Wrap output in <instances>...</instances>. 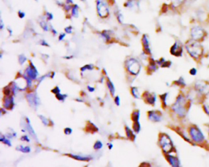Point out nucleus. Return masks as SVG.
<instances>
[{"label":"nucleus","instance_id":"obj_1","mask_svg":"<svg viewBox=\"0 0 209 167\" xmlns=\"http://www.w3.org/2000/svg\"><path fill=\"white\" fill-rule=\"evenodd\" d=\"M192 102L187 95L180 91L176 97L173 104L169 106L170 113L178 119H184L188 114Z\"/></svg>","mask_w":209,"mask_h":167},{"label":"nucleus","instance_id":"obj_2","mask_svg":"<svg viewBox=\"0 0 209 167\" xmlns=\"http://www.w3.org/2000/svg\"><path fill=\"white\" fill-rule=\"evenodd\" d=\"M187 132L194 146H198L209 151V143L205 137L202 131L196 124H191L188 127Z\"/></svg>","mask_w":209,"mask_h":167},{"label":"nucleus","instance_id":"obj_3","mask_svg":"<svg viewBox=\"0 0 209 167\" xmlns=\"http://www.w3.org/2000/svg\"><path fill=\"white\" fill-rule=\"evenodd\" d=\"M184 46L187 53L195 61H199L202 58L204 50L200 42L191 39L185 42Z\"/></svg>","mask_w":209,"mask_h":167},{"label":"nucleus","instance_id":"obj_4","mask_svg":"<svg viewBox=\"0 0 209 167\" xmlns=\"http://www.w3.org/2000/svg\"><path fill=\"white\" fill-rule=\"evenodd\" d=\"M158 144L164 155L176 152V149L171 138L165 132H160L159 134Z\"/></svg>","mask_w":209,"mask_h":167},{"label":"nucleus","instance_id":"obj_5","mask_svg":"<svg viewBox=\"0 0 209 167\" xmlns=\"http://www.w3.org/2000/svg\"><path fill=\"white\" fill-rule=\"evenodd\" d=\"M190 36L191 39L200 42L204 40L207 36V32L200 26L195 25L191 28Z\"/></svg>","mask_w":209,"mask_h":167},{"label":"nucleus","instance_id":"obj_6","mask_svg":"<svg viewBox=\"0 0 209 167\" xmlns=\"http://www.w3.org/2000/svg\"><path fill=\"white\" fill-rule=\"evenodd\" d=\"M127 69L132 75H138L141 70V66L137 59L131 58L127 63Z\"/></svg>","mask_w":209,"mask_h":167},{"label":"nucleus","instance_id":"obj_7","mask_svg":"<svg viewBox=\"0 0 209 167\" xmlns=\"http://www.w3.org/2000/svg\"><path fill=\"white\" fill-rule=\"evenodd\" d=\"M147 114L148 119L152 122H160L163 119V113L158 110H152L148 111Z\"/></svg>","mask_w":209,"mask_h":167},{"label":"nucleus","instance_id":"obj_8","mask_svg":"<svg viewBox=\"0 0 209 167\" xmlns=\"http://www.w3.org/2000/svg\"><path fill=\"white\" fill-rule=\"evenodd\" d=\"M170 54L176 57H181L183 53V46L180 41H176L170 49Z\"/></svg>","mask_w":209,"mask_h":167},{"label":"nucleus","instance_id":"obj_9","mask_svg":"<svg viewBox=\"0 0 209 167\" xmlns=\"http://www.w3.org/2000/svg\"><path fill=\"white\" fill-rule=\"evenodd\" d=\"M142 98L146 104L151 106H155L157 101V97L155 92L148 91H145L142 94Z\"/></svg>","mask_w":209,"mask_h":167},{"label":"nucleus","instance_id":"obj_10","mask_svg":"<svg viewBox=\"0 0 209 167\" xmlns=\"http://www.w3.org/2000/svg\"><path fill=\"white\" fill-rule=\"evenodd\" d=\"M170 128L174 131L176 132V133H177L178 135H180L182 138L185 141H186L187 143H188L189 144L194 146L193 143L192 142V141L191 140L190 136L188 135V133L187 131H185L184 129H183L182 128L178 127V126H170Z\"/></svg>","mask_w":209,"mask_h":167},{"label":"nucleus","instance_id":"obj_11","mask_svg":"<svg viewBox=\"0 0 209 167\" xmlns=\"http://www.w3.org/2000/svg\"><path fill=\"white\" fill-rule=\"evenodd\" d=\"M166 161L171 167H182L181 163L178 157L172 154L164 155Z\"/></svg>","mask_w":209,"mask_h":167},{"label":"nucleus","instance_id":"obj_12","mask_svg":"<svg viewBox=\"0 0 209 167\" xmlns=\"http://www.w3.org/2000/svg\"><path fill=\"white\" fill-rule=\"evenodd\" d=\"M142 45L144 47V53L146 55H150L152 54V50L150 47V40H149L148 36L147 34H144L143 36L142 39Z\"/></svg>","mask_w":209,"mask_h":167},{"label":"nucleus","instance_id":"obj_13","mask_svg":"<svg viewBox=\"0 0 209 167\" xmlns=\"http://www.w3.org/2000/svg\"><path fill=\"white\" fill-rule=\"evenodd\" d=\"M160 100L161 102V107L163 110H166L167 108H169V105H168V99L169 97V92H166L164 93L161 94L159 96Z\"/></svg>","mask_w":209,"mask_h":167},{"label":"nucleus","instance_id":"obj_14","mask_svg":"<svg viewBox=\"0 0 209 167\" xmlns=\"http://www.w3.org/2000/svg\"><path fill=\"white\" fill-rule=\"evenodd\" d=\"M158 67L159 66L158 65L156 60H155L153 58H151L148 66V72L150 74H153V73L155 72L158 70Z\"/></svg>","mask_w":209,"mask_h":167},{"label":"nucleus","instance_id":"obj_15","mask_svg":"<svg viewBox=\"0 0 209 167\" xmlns=\"http://www.w3.org/2000/svg\"><path fill=\"white\" fill-rule=\"evenodd\" d=\"M156 63L159 67L163 68H169L172 65V62L170 61H167L164 58H161L160 59L156 60Z\"/></svg>","mask_w":209,"mask_h":167},{"label":"nucleus","instance_id":"obj_16","mask_svg":"<svg viewBox=\"0 0 209 167\" xmlns=\"http://www.w3.org/2000/svg\"><path fill=\"white\" fill-rule=\"evenodd\" d=\"M14 98L11 96L7 97L5 100L4 106L7 109H11L14 106Z\"/></svg>","mask_w":209,"mask_h":167},{"label":"nucleus","instance_id":"obj_17","mask_svg":"<svg viewBox=\"0 0 209 167\" xmlns=\"http://www.w3.org/2000/svg\"><path fill=\"white\" fill-rule=\"evenodd\" d=\"M173 84H174V85L176 86L181 88H185L186 85L185 79L183 77H180L177 80L173 81Z\"/></svg>","mask_w":209,"mask_h":167},{"label":"nucleus","instance_id":"obj_18","mask_svg":"<svg viewBox=\"0 0 209 167\" xmlns=\"http://www.w3.org/2000/svg\"><path fill=\"white\" fill-rule=\"evenodd\" d=\"M125 130H126V136L128 138L131 140L134 141L136 139V135L134 134V131L132 130L131 128H130L128 127H127V126L125 128Z\"/></svg>","mask_w":209,"mask_h":167},{"label":"nucleus","instance_id":"obj_19","mask_svg":"<svg viewBox=\"0 0 209 167\" xmlns=\"http://www.w3.org/2000/svg\"><path fill=\"white\" fill-rule=\"evenodd\" d=\"M140 116V112L139 110H134L133 113L131 114V119L133 120V122H138L139 121V118Z\"/></svg>","mask_w":209,"mask_h":167},{"label":"nucleus","instance_id":"obj_20","mask_svg":"<svg viewBox=\"0 0 209 167\" xmlns=\"http://www.w3.org/2000/svg\"><path fill=\"white\" fill-rule=\"evenodd\" d=\"M131 94L133 96L136 98H140V94L139 90L137 87H133L131 88Z\"/></svg>","mask_w":209,"mask_h":167},{"label":"nucleus","instance_id":"obj_21","mask_svg":"<svg viewBox=\"0 0 209 167\" xmlns=\"http://www.w3.org/2000/svg\"><path fill=\"white\" fill-rule=\"evenodd\" d=\"M141 129V126H140V124L139 121L138 122H134L133 125V130L134 131L136 134H139Z\"/></svg>","mask_w":209,"mask_h":167},{"label":"nucleus","instance_id":"obj_22","mask_svg":"<svg viewBox=\"0 0 209 167\" xmlns=\"http://www.w3.org/2000/svg\"><path fill=\"white\" fill-rule=\"evenodd\" d=\"M71 156L76 160H82V161H86L89 160V157L87 156H78V155H71Z\"/></svg>","mask_w":209,"mask_h":167},{"label":"nucleus","instance_id":"obj_23","mask_svg":"<svg viewBox=\"0 0 209 167\" xmlns=\"http://www.w3.org/2000/svg\"><path fill=\"white\" fill-rule=\"evenodd\" d=\"M19 148H17V150H19L20 151L22 152H25V153H28V152H29L31 151L30 149V148H29V146H19Z\"/></svg>","mask_w":209,"mask_h":167},{"label":"nucleus","instance_id":"obj_24","mask_svg":"<svg viewBox=\"0 0 209 167\" xmlns=\"http://www.w3.org/2000/svg\"><path fill=\"white\" fill-rule=\"evenodd\" d=\"M202 108L203 109V111H204V113L209 117V105L204 103V104H202Z\"/></svg>","mask_w":209,"mask_h":167},{"label":"nucleus","instance_id":"obj_25","mask_svg":"<svg viewBox=\"0 0 209 167\" xmlns=\"http://www.w3.org/2000/svg\"><path fill=\"white\" fill-rule=\"evenodd\" d=\"M102 146H103V144H102V143L100 141H97L95 143V144H94L93 147H94V149L97 150V149H101L102 148Z\"/></svg>","mask_w":209,"mask_h":167},{"label":"nucleus","instance_id":"obj_26","mask_svg":"<svg viewBox=\"0 0 209 167\" xmlns=\"http://www.w3.org/2000/svg\"><path fill=\"white\" fill-rule=\"evenodd\" d=\"M190 74L192 76H196L198 74V70L195 67H192L189 71Z\"/></svg>","mask_w":209,"mask_h":167},{"label":"nucleus","instance_id":"obj_27","mask_svg":"<svg viewBox=\"0 0 209 167\" xmlns=\"http://www.w3.org/2000/svg\"><path fill=\"white\" fill-rule=\"evenodd\" d=\"M108 84L109 88V89H110V91L111 92V93H112V95H114L115 90H114V86H113L112 83L111 82H109V83H108Z\"/></svg>","mask_w":209,"mask_h":167},{"label":"nucleus","instance_id":"obj_28","mask_svg":"<svg viewBox=\"0 0 209 167\" xmlns=\"http://www.w3.org/2000/svg\"><path fill=\"white\" fill-rule=\"evenodd\" d=\"M56 96H57V98H58L59 100H64L65 99V97H66V96L65 97V96L63 95V94H60L59 93L57 94Z\"/></svg>","mask_w":209,"mask_h":167},{"label":"nucleus","instance_id":"obj_29","mask_svg":"<svg viewBox=\"0 0 209 167\" xmlns=\"http://www.w3.org/2000/svg\"><path fill=\"white\" fill-rule=\"evenodd\" d=\"M64 132H65V134L66 135H70L71 134V133L72 132V130L71 129V128L67 127V128H65V130H64Z\"/></svg>","mask_w":209,"mask_h":167},{"label":"nucleus","instance_id":"obj_30","mask_svg":"<svg viewBox=\"0 0 209 167\" xmlns=\"http://www.w3.org/2000/svg\"><path fill=\"white\" fill-rule=\"evenodd\" d=\"M115 102H116V104L117 105H120V97H119L118 96H117L116 97V98H115Z\"/></svg>","mask_w":209,"mask_h":167},{"label":"nucleus","instance_id":"obj_31","mask_svg":"<svg viewBox=\"0 0 209 167\" xmlns=\"http://www.w3.org/2000/svg\"><path fill=\"white\" fill-rule=\"evenodd\" d=\"M22 138H24V139H22V141H28V142H29V138H28V136H27V135H23V136L22 137Z\"/></svg>","mask_w":209,"mask_h":167},{"label":"nucleus","instance_id":"obj_32","mask_svg":"<svg viewBox=\"0 0 209 167\" xmlns=\"http://www.w3.org/2000/svg\"><path fill=\"white\" fill-rule=\"evenodd\" d=\"M59 91H59V89L58 87H56L53 89V92H54L55 94H58L59 93Z\"/></svg>","mask_w":209,"mask_h":167},{"label":"nucleus","instance_id":"obj_33","mask_svg":"<svg viewBox=\"0 0 209 167\" xmlns=\"http://www.w3.org/2000/svg\"><path fill=\"white\" fill-rule=\"evenodd\" d=\"M142 165V167H152L151 165L150 164H148V163H143Z\"/></svg>","mask_w":209,"mask_h":167},{"label":"nucleus","instance_id":"obj_34","mask_svg":"<svg viewBox=\"0 0 209 167\" xmlns=\"http://www.w3.org/2000/svg\"><path fill=\"white\" fill-rule=\"evenodd\" d=\"M88 89H89V91H90V92H93V91H95V88H91L90 86L88 87Z\"/></svg>","mask_w":209,"mask_h":167},{"label":"nucleus","instance_id":"obj_35","mask_svg":"<svg viewBox=\"0 0 209 167\" xmlns=\"http://www.w3.org/2000/svg\"><path fill=\"white\" fill-rule=\"evenodd\" d=\"M206 128H207V132L208 134L209 135V124H206Z\"/></svg>","mask_w":209,"mask_h":167},{"label":"nucleus","instance_id":"obj_36","mask_svg":"<svg viewBox=\"0 0 209 167\" xmlns=\"http://www.w3.org/2000/svg\"><path fill=\"white\" fill-rule=\"evenodd\" d=\"M108 146H109V149H112V148L113 147V145L112 144H108Z\"/></svg>","mask_w":209,"mask_h":167}]
</instances>
